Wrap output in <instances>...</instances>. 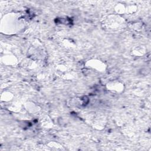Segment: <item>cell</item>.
Wrapping results in <instances>:
<instances>
[{"instance_id": "obj_1", "label": "cell", "mask_w": 151, "mask_h": 151, "mask_svg": "<svg viewBox=\"0 0 151 151\" xmlns=\"http://www.w3.org/2000/svg\"><path fill=\"white\" fill-rule=\"evenodd\" d=\"M108 89L112 91L120 92L123 90V84L120 82H110L107 85Z\"/></svg>"}, {"instance_id": "obj_2", "label": "cell", "mask_w": 151, "mask_h": 151, "mask_svg": "<svg viewBox=\"0 0 151 151\" xmlns=\"http://www.w3.org/2000/svg\"><path fill=\"white\" fill-rule=\"evenodd\" d=\"M88 63H89V67L94 68V69L98 70L99 71H101L103 69H104V64L101 61H96V60H92L89 61Z\"/></svg>"}, {"instance_id": "obj_3", "label": "cell", "mask_w": 151, "mask_h": 151, "mask_svg": "<svg viewBox=\"0 0 151 151\" xmlns=\"http://www.w3.org/2000/svg\"><path fill=\"white\" fill-rule=\"evenodd\" d=\"M115 10H116V11L117 13L122 14L124 13L126 11V8L123 5H118L116 6Z\"/></svg>"}, {"instance_id": "obj_4", "label": "cell", "mask_w": 151, "mask_h": 151, "mask_svg": "<svg viewBox=\"0 0 151 151\" xmlns=\"http://www.w3.org/2000/svg\"><path fill=\"white\" fill-rule=\"evenodd\" d=\"M137 7L134 5H130L127 7V8H126V11H128L129 13H134L136 11Z\"/></svg>"}, {"instance_id": "obj_5", "label": "cell", "mask_w": 151, "mask_h": 151, "mask_svg": "<svg viewBox=\"0 0 151 151\" xmlns=\"http://www.w3.org/2000/svg\"><path fill=\"white\" fill-rule=\"evenodd\" d=\"M13 97V96L11 95V93H5V95H4V101H10L11 99Z\"/></svg>"}]
</instances>
